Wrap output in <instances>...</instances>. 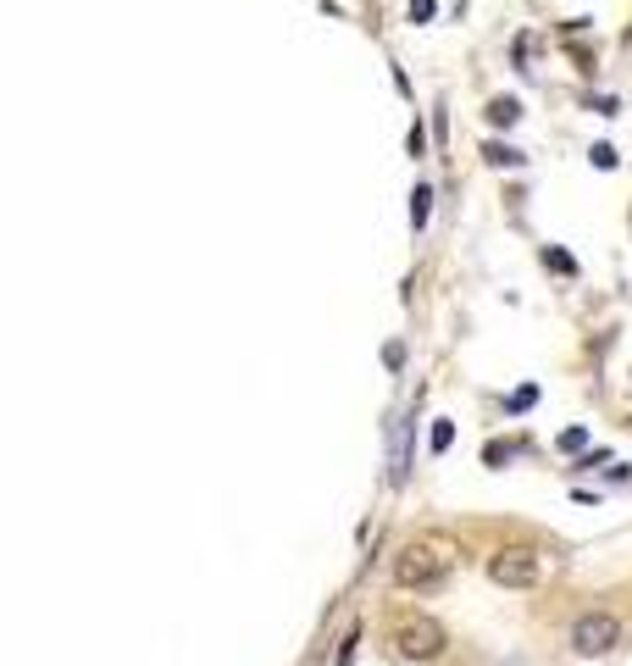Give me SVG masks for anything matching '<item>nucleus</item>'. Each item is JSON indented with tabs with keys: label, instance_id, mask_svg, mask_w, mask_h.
<instances>
[{
	"label": "nucleus",
	"instance_id": "7",
	"mask_svg": "<svg viewBox=\"0 0 632 666\" xmlns=\"http://www.w3.org/2000/svg\"><path fill=\"white\" fill-rule=\"evenodd\" d=\"M482 156L494 167H521V151H511V145H482Z\"/></svg>",
	"mask_w": 632,
	"mask_h": 666
},
{
	"label": "nucleus",
	"instance_id": "2",
	"mask_svg": "<svg viewBox=\"0 0 632 666\" xmlns=\"http://www.w3.org/2000/svg\"><path fill=\"white\" fill-rule=\"evenodd\" d=\"M388 650H395L405 666H433V661H444L450 633L433 623L427 611H400L395 623H388Z\"/></svg>",
	"mask_w": 632,
	"mask_h": 666
},
{
	"label": "nucleus",
	"instance_id": "9",
	"mask_svg": "<svg viewBox=\"0 0 632 666\" xmlns=\"http://www.w3.org/2000/svg\"><path fill=\"white\" fill-rule=\"evenodd\" d=\"M450 439H455V427H450V422L433 427V450H450Z\"/></svg>",
	"mask_w": 632,
	"mask_h": 666
},
{
	"label": "nucleus",
	"instance_id": "10",
	"mask_svg": "<svg viewBox=\"0 0 632 666\" xmlns=\"http://www.w3.org/2000/svg\"><path fill=\"white\" fill-rule=\"evenodd\" d=\"M594 167H605V172H610V167H616V151H610V145H594Z\"/></svg>",
	"mask_w": 632,
	"mask_h": 666
},
{
	"label": "nucleus",
	"instance_id": "5",
	"mask_svg": "<svg viewBox=\"0 0 632 666\" xmlns=\"http://www.w3.org/2000/svg\"><path fill=\"white\" fill-rule=\"evenodd\" d=\"M489 123H494V128H511V123H521V101H511V94H500V101H489Z\"/></svg>",
	"mask_w": 632,
	"mask_h": 666
},
{
	"label": "nucleus",
	"instance_id": "6",
	"mask_svg": "<svg viewBox=\"0 0 632 666\" xmlns=\"http://www.w3.org/2000/svg\"><path fill=\"white\" fill-rule=\"evenodd\" d=\"M411 201H416V206H411V228H422V222L433 217V189H427V183H416V195H411Z\"/></svg>",
	"mask_w": 632,
	"mask_h": 666
},
{
	"label": "nucleus",
	"instance_id": "1",
	"mask_svg": "<svg viewBox=\"0 0 632 666\" xmlns=\"http://www.w3.org/2000/svg\"><path fill=\"white\" fill-rule=\"evenodd\" d=\"M455 573V545L439 539V534H427V539H411L395 550V561H388V578H395V589H439L444 578Z\"/></svg>",
	"mask_w": 632,
	"mask_h": 666
},
{
	"label": "nucleus",
	"instance_id": "4",
	"mask_svg": "<svg viewBox=\"0 0 632 666\" xmlns=\"http://www.w3.org/2000/svg\"><path fill=\"white\" fill-rule=\"evenodd\" d=\"M489 584H500V589H539L544 584V555L532 545H500L489 555Z\"/></svg>",
	"mask_w": 632,
	"mask_h": 666
},
{
	"label": "nucleus",
	"instance_id": "8",
	"mask_svg": "<svg viewBox=\"0 0 632 666\" xmlns=\"http://www.w3.org/2000/svg\"><path fill=\"white\" fill-rule=\"evenodd\" d=\"M411 17L416 23H433V17H439V0H411Z\"/></svg>",
	"mask_w": 632,
	"mask_h": 666
},
{
	"label": "nucleus",
	"instance_id": "3",
	"mask_svg": "<svg viewBox=\"0 0 632 666\" xmlns=\"http://www.w3.org/2000/svg\"><path fill=\"white\" fill-rule=\"evenodd\" d=\"M566 650L577 655V661H605V655H616L621 650V616L616 611H577L571 616V628H566Z\"/></svg>",
	"mask_w": 632,
	"mask_h": 666
}]
</instances>
